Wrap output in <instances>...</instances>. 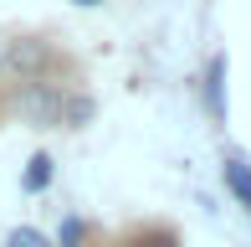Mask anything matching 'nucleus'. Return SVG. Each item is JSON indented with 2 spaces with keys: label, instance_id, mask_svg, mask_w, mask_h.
<instances>
[{
  "label": "nucleus",
  "instance_id": "7",
  "mask_svg": "<svg viewBox=\"0 0 251 247\" xmlns=\"http://www.w3.org/2000/svg\"><path fill=\"white\" fill-rule=\"evenodd\" d=\"M98 108H93V98H77V93H67V108H62V129H82L87 119H93Z\"/></svg>",
  "mask_w": 251,
  "mask_h": 247
},
{
  "label": "nucleus",
  "instance_id": "3",
  "mask_svg": "<svg viewBox=\"0 0 251 247\" xmlns=\"http://www.w3.org/2000/svg\"><path fill=\"white\" fill-rule=\"evenodd\" d=\"M226 67H231V62H226V52H215V57H210V67H205V108H210V119H221L226 124Z\"/></svg>",
  "mask_w": 251,
  "mask_h": 247
},
{
  "label": "nucleus",
  "instance_id": "11",
  "mask_svg": "<svg viewBox=\"0 0 251 247\" xmlns=\"http://www.w3.org/2000/svg\"><path fill=\"white\" fill-rule=\"evenodd\" d=\"M0 67H5V36H0Z\"/></svg>",
  "mask_w": 251,
  "mask_h": 247
},
{
  "label": "nucleus",
  "instance_id": "5",
  "mask_svg": "<svg viewBox=\"0 0 251 247\" xmlns=\"http://www.w3.org/2000/svg\"><path fill=\"white\" fill-rule=\"evenodd\" d=\"M221 181L226 190H231L236 201L251 211V160H241V154H226V165H221Z\"/></svg>",
  "mask_w": 251,
  "mask_h": 247
},
{
  "label": "nucleus",
  "instance_id": "8",
  "mask_svg": "<svg viewBox=\"0 0 251 247\" xmlns=\"http://www.w3.org/2000/svg\"><path fill=\"white\" fill-rule=\"evenodd\" d=\"M0 247H51V237L41 227H10V237L0 242Z\"/></svg>",
  "mask_w": 251,
  "mask_h": 247
},
{
  "label": "nucleus",
  "instance_id": "1",
  "mask_svg": "<svg viewBox=\"0 0 251 247\" xmlns=\"http://www.w3.org/2000/svg\"><path fill=\"white\" fill-rule=\"evenodd\" d=\"M62 108H67V93L56 83H21L16 93V114L26 124H36V129H62Z\"/></svg>",
  "mask_w": 251,
  "mask_h": 247
},
{
  "label": "nucleus",
  "instance_id": "2",
  "mask_svg": "<svg viewBox=\"0 0 251 247\" xmlns=\"http://www.w3.org/2000/svg\"><path fill=\"white\" fill-rule=\"evenodd\" d=\"M47 62H51V47H47V41L26 36V41H16V47L5 41V67H16V72L26 77V83H41V72H47Z\"/></svg>",
  "mask_w": 251,
  "mask_h": 247
},
{
  "label": "nucleus",
  "instance_id": "10",
  "mask_svg": "<svg viewBox=\"0 0 251 247\" xmlns=\"http://www.w3.org/2000/svg\"><path fill=\"white\" fill-rule=\"evenodd\" d=\"M72 5H82V10H98V5H102V0H72Z\"/></svg>",
  "mask_w": 251,
  "mask_h": 247
},
{
  "label": "nucleus",
  "instance_id": "6",
  "mask_svg": "<svg viewBox=\"0 0 251 247\" xmlns=\"http://www.w3.org/2000/svg\"><path fill=\"white\" fill-rule=\"evenodd\" d=\"M51 247H87V221H82V216H62Z\"/></svg>",
  "mask_w": 251,
  "mask_h": 247
},
{
  "label": "nucleus",
  "instance_id": "9",
  "mask_svg": "<svg viewBox=\"0 0 251 247\" xmlns=\"http://www.w3.org/2000/svg\"><path fill=\"white\" fill-rule=\"evenodd\" d=\"M133 247H179V237H175L169 227H149V232L133 237Z\"/></svg>",
  "mask_w": 251,
  "mask_h": 247
},
{
  "label": "nucleus",
  "instance_id": "4",
  "mask_svg": "<svg viewBox=\"0 0 251 247\" xmlns=\"http://www.w3.org/2000/svg\"><path fill=\"white\" fill-rule=\"evenodd\" d=\"M51 181H56V160L47 150H36L26 160V170H21V190H26V196H41V190H51Z\"/></svg>",
  "mask_w": 251,
  "mask_h": 247
}]
</instances>
